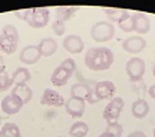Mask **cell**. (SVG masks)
<instances>
[{"mask_svg":"<svg viewBox=\"0 0 155 137\" xmlns=\"http://www.w3.org/2000/svg\"><path fill=\"white\" fill-rule=\"evenodd\" d=\"M115 56L108 47H91L85 53V66L89 70L104 71L114 64Z\"/></svg>","mask_w":155,"mask_h":137,"instance_id":"6da1fadb","label":"cell"},{"mask_svg":"<svg viewBox=\"0 0 155 137\" xmlns=\"http://www.w3.org/2000/svg\"><path fill=\"white\" fill-rule=\"evenodd\" d=\"M76 70V63L73 59H65L59 66L56 67L52 76H50V83L56 86V87H62L65 86L69 79L73 76V73Z\"/></svg>","mask_w":155,"mask_h":137,"instance_id":"7a4b0ae2","label":"cell"},{"mask_svg":"<svg viewBox=\"0 0 155 137\" xmlns=\"http://www.w3.org/2000/svg\"><path fill=\"white\" fill-rule=\"evenodd\" d=\"M19 32L13 24H6L0 32V51L13 54L19 46Z\"/></svg>","mask_w":155,"mask_h":137,"instance_id":"3957f363","label":"cell"},{"mask_svg":"<svg viewBox=\"0 0 155 137\" xmlns=\"http://www.w3.org/2000/svg\"><path fill=\"white\" fill-rule=\"evenodd\" d=\"M50 19V13L46 7H32L25 10V17L23 20H26L30 27L33 29H43L48 26Z\"/></svg>","mask_w":155,"mask_h":137,"instance_id":"277c9868","label":"cell"},{"mask_svg":"<svg viewBox=\"0 0 155 137\" xmlns=\"http://www.w3.org/2000/svg\"><path fill=\"white\" fill-rule=\"evenodd\" d=\"M91 36L98 43L109 42L115 36V26L112 24V22H106V20L95 23L91 29Z\"/></svg>","mask_w":155,"mask_h":137,"instance_id":"5b68a950","label":"cell"},{"mask_svg":"<svg viewBox=\"0 0 155 137\" xmlns=\"http://www.w3.org/2000/svg\"><path fill=\"white\" fill-rule=\"evenodd\" d=\"M124 106H125L124 99L115 96L109 103L106 104L105 110H104V113H102L104 120H105L108 124H109V123H116L118 119H119V116H121V113H122V110H124Z\"/></svg>","mask_w":155,"mask_h":137,"instance_id":"8992f818","label":"cell"},{"mask_svg":"<svg viewBox=\"0 0 155 137\" xmlns=\"http://www.w3.org/2000/svg\"><path fill=\"white\" fill-rule=\"evenodd\" d=\"M71 96L72 97H78V99L83 100V101H88L89 104H95L98 100L95 99L94 94V86L91 83H75L72 87H71Z\"/></svg>","mask_w":155,"mask_h":137,"instance_id":"52a82bcc","label":"cell"},{"mask_svg":"<svg viewBox=\"0 0 155 137\" xmlns=\"http://www.w3.org/2000/svg\"><path fill=\"white\" fill-rule=\"evenodd\" d=\"M145 61L139 57L129 59L125 64V71L131 82H139L145 74Z\"/></svg>","mask_w":155,"mask_h":137,"instance_id":"ba28073f","label":"cell"},{"mask_svg":"<svg viewBox=\"0 0 155 137\" xmlns=\"http://www.w3.org/2000/svg\"><path fill=\"white\" fill-rule=\"evenodd\" d=\"M116 93V86L114 82L109 80H102V82H96L94 84V94L95 99L98 100H108L114 99Z\"/></svg>","mask_w":155,"mask_h":137,"instance_id":"9c48e42d","label":"cell"},{"mask_svg":"<svg viewBox=\"0 0 155 137\" xmlns=\"http://www.w3.org/2000/svg\"><path fill=\"white\" fill-rule=\"evenodd\" d=\"M42 106H52V107H65V99L55 89H46L40 97Z\"/></svg>","mask_w":155,"mask_h":137,"instance_id":"30bf717a","label":"cell"},{"mask_svg":"<svg viewBox=\"0 0 155 137\" xmlns=\"http://www.w3.org/2000/svg\"><path fill=\"white\" fill-rule=\"evenodd\" d=\"M23 106H25V104H23L22 100L12 93L2 100V110H3V113H6L7 116L17 114V113L22 110Z\"/></svg>","mask_w":155,"mask_h":137,"instance_id":"8fae6325","label":"cell"},{"mask_svg":"<svg viewBox=\"0 0 155 137\" xmlns=\"http://www.w3.org/2000/svg\"><path fill=\"white\" fill-rule=\"evenodd\" d=\"M85 107H86V101L78 99V97H69V99L65 101V109H66V113L73 119H79L82 117L83 113H85Z\"/></svg>","mask_w":155,"mask_h":137,"instance_id":"7c38bea8","label":"cell"},{"mask_svg":"<svg viewBox=\"0 0 155 137\" xmlns=\"http://www.w3.org/2000/svg\"><path fill=\"white\" fill-rule=\"evenodd\" d=\"M122 47L128 53L137 54L147 47V40L141 36H132V37H128L122 42Z\"/></svg>","mask_w":155,"mask_h":137,"instance_id":"4fadbf2b","label":"cell"},{"mask_svg":"<svg viewBox=\"0 0 155 137\" xmlns=\"http://www.w3.org/2000/svg\"><path fill=\"white\" fill-rule=\"evenodd\" d=\"M63 47L66 50L68 53H71V54H79V53H82L83 49H85V43H83V40L79 36L76 34H69L65 37L63 40Z\"/></svg>","mask_w":155,"mask_h":137,"instance_id":"5bb4252c","label":"cell"},{"mask_svg":"<svg viewBox=\"0 0 155 137\" xmlns=\"http://www.w3.org/2000/svg\"><path fill=\"white\" fill-rule=\"evenodd\" d=\"M40 51H39V47L38 46H26V47H23L22 51H20V56H19V59L22 63L25 64H36L39 60H40Z\"/></svg>","mask_w":155,"mask_h":137,"instance_id":"9a60e30c","label":"cell"},{"mask_svg":"<svg viewBox=\"0 0 155 137\" xmlns=\"http://www.w3.org/2000/svg\"><path fill=\"white\" fill-rule=\"evenodd\" d=\"M134 20V30L138 34H147L151 29V22L150 17L147 16L145 13H135L132 14Z\"/></svg>","mask_w":155,"mask_h":137,"instance_id":"2e32d148","label":"cell"},{"mask_svg":"<svg viewBox=\"0 0 155 137\" xmlns=\"http://www.w3.org/2000/svg\"><path fill=\"white\" fill-rule=\"evenodd\" d=\"M131 111H132V116L135 119H144V117H147L148 113H150V104H148L147 100L138 99L132 103Z\"/></svg>","mask_w":155,"mask_h":137,"instance_id":"e0dca14e","label":"cell"},{"mask_svg":"<svg viewBox=\"0 0 155 137\" xmlns=\"http://www.w3.org/2000/svg\"><path fill=\"white\" fill-rule=\"evenodd\" d=\"M38 47H39V51H40L42 57H50V56H53L56 53L58 43L52 37H46L43 40H40Z\"/></svg>","mask_w":155,"mask_h":137,"instance_id":"ac0fdd59","label":"cell"},{"mask_svg":"<svg viewBox=\"0 0 155 137\" xmlns=\"http://www.w3.org/2000/svg\"><path fill=\"white\" fill-rule=\"evenodd\" d=\"M12 94L17 96L23 101V104L29 103L32 100V97H33V92H32V89L29 87L28 84H15V87L12 90Z\"/></svg>","mask_w":155,"mask_h":137,"instance_id":"d6986e66","label":"cell"},{"mask_svg":"<svg viewBox=\"0 0 155 137\" xmlns=\"http://www.w3.org/2000/svg\"><path fill=\"white\" fill-rule=\"evenodd\" d=\"M104 11L106 13V16L112 20V23L115 22V23H118V24H119V23H122L124 20H127L128 17L132 16L129 11L122 10V9H111V7H105V9H104Z\"/></svg>","mask_w":155,"mask_h":137,"instance_id":"ffe728a7","label":"cell"},{"mask_svg":"<svg viewBox=\"0 0 155 137\" xmlns=\"http://www.w3.org/2000/svg\"><path fill=\"white\" fill-rule=\"evenodd\" d=\"M78 10L79 7H75V6H61L56 9V20L66 23L69 19H72L75 13H78Z\"/></svg>","mask_w":155,"mask_h":137,"instance_id":"44dd1931","label":"cell"},{"mask_svg":"<svg viewBox=\"0 0 155 137\" xmlns=\"http://www.w3.org/2000/svg\"><path fill=\"white\" fill-rule=\"evenodd\" d=\"M32 79V73L26 67H17L12 74V80L15 84H26Z\"/></svg>","mask_w":155,"mask_h":137,"instance_id":"7402d4cb","label":"cell"},{"mask_svg":"<svg viewBox=\"0 0 155 137\" xmlns=\"http://www.w3.org/2000/svg\"><path fill=\"white\" fill-rule=\"evenodd\" d=\"M89 133V126L85 121H75L69 129V137H86Z\"/></svg>","mask_w":155,"mask_h":137,"instance_id":"603a6c76","label":"cell"},{"mask_svg":"<svg viewBox=\"0 0 155 137\" xmlns=\"http://www.w3.org/2000/svg\"><path fill=\"white\" fill-rule=\"evenodd\" d=\"M0 137H22L20 129L17 127L16 123H6L0 130Z\"/></svg>","mask_w":155,"mask_h":137,"instance_id":"cb8c5ba5","label":"cell"},{"mask_svg":"<svg viewBox=\"0 0 155 137\" xmlns=\"http://www.w3.org/2000/svg\"><path fill=\"white\" fill-rule=\"evenodd\" d=\"M105 133H108V134H111L114 137H121L122 133H124V127L118 121L116 123H109L105 129Z\"/></svg>","mask_w":155,"mask_h":137,"instance_id":"d4e9b609","label":"cell"},{"mask_svg":"<svg viewBox=\"0 0 155 137\" xmlns=\"http://www.w3.org/2000/svg\"><path fill=\"white\" fill-rule=\"evenodd\" d=\"M13 80H12V76H9L7 73H3L0 74V92H9V89L13 87Z\"/></svg>","mask_w":155,"mask_h":137,"instance_id":"484cf974","label":"cell"},{"mask_svg":"<svg viewBox=\"0 0 155 137\" xmlns=\"http://www.w3.org/2000/svg\"><path fill=\"white\" fill-rule=\"evenodd\" d=\"M52 30L55 32L56 36H63L65 32H66V24L61 20H55L53 24H52Z\"/></svg>","mask_w":155,"mask_h":137,"instance_id":"4316f807","label":"cell"},{"mask_svg":"<svg viewBox=\"0 0 155 137\" xmlns=\"http://www.w3.org/2000/svg\"><path fill=\"white\" fill-rule=\"evenodd\" d=\"M119 29H121L122 32H125V33H131V32H134V20H132V16L128 17L127 20H124L122 23H119Z\"/></svg>","mask_w":155,"mask_h":137,"instance_id":"83f0119b","label":"cell"},{"mask_svg":"<svg viewBox=\"0 0 155 137\" xmlns=\"http://www.w3.org/2000/svg\"><path fill=\"white\" fill-rule=\"evenodd\" d=\"M3 73H6V64H5L3 57L0 56V74H3Z\"/></svg>","mask_w":155,"mask_h":137,"instance_id":"f1b7e54d","label":"cell"},{"mask_svg":"<svg viewBox=\"0 0 155 137\" xmlns=\"http://www.w3.org/2000/svg\"><path fill=\"white\" fill-rule=\"evenodd\" d=\"M128 137H147V134H144L142 132H132V133H129Z\"/></svg>","mask_w":155,"mask_h":137,"instance_id":"f546056e","label":"cell"},{"mask_svg":"<svg viewBox=\"0 0 155 137\" xmlns=\"http://www.w3.org/2000/svg\"><path fill=\"white\" fill-rule=\"evenodd\" d=\"M148 94H150V97L151 99H154L155 100V84H152L150 89H148Z\"/></svg>","mask_w":155,"mask_h":137,"instance_id":"4dcf8cb0","label":"cell"},{"mask_svg":"<svg viewBox=\"0 0 155 137\" xmlns=\"http://www.w3.org/2000/svg\"><path fill=\"white\" fill-rule=\"evenodd\" d=\"M98 137H114V136H111V134H108V133H105V132H104V133H102V134H99V136H98Z\"/></svg>","mask_w":155,"mask_h":137,"instance_id":"1f68e13d","label":"cell"},{"mask_svg":"<svg viewBox=\"0 0 155 137\" xmlns=\"http://www.w3.org/2000/svg\"><path fill=\"white\" fill-rule=\"evenodd\" d=\"M152 74H154V76H155V66L152 67Z\"/></svg>","mask_w":155,"mask_h":137,"instance_id":"d6a6232c","label":"cell"},{"mask_svg":"<svg viewBox=\"0 0 155 137\" xmlns=\"http://www.w3.org/2000/svg\"><path fill=\"white\" fill-rule=\"evenodd\" d=\"M152 134H154V137H155V126H154V132H152Z\"/></svg>","mask_w":155,"mask_h":137,"instance_id":"836d02e7","label":"cell"},{"mask_svg":"<svg viewBox=\"0 0 155 137\" xmlns=\"http://www.w3.org/2000/svg\"><path fill=\"white\" fill-rule=\"evenodd\" d=\"M0 123H2V116H0Z\"/></svg>","mask_w":155,"mask_h":137,"instance_id":"e575fe53","label":"cell"},{"mask_svg":"<svg viewBox=\"0 0 155 137\" xmlns=\"http://www.w3.org/2000/svg\"><path fill=\"white\" fill-rule=\"evenodd\" d=\"M58 137H65V136H58Z\"/></svg>","mask_w":155,"mask_h":137,"instance_id":"d590c367","label":"cell"}]
</instances>
